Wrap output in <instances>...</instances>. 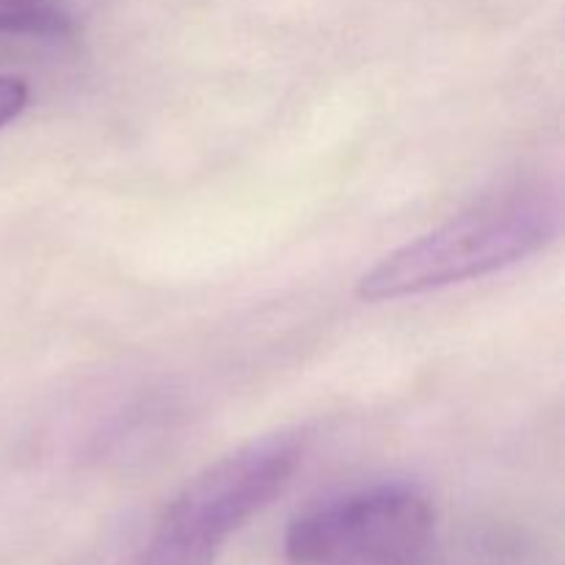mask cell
Wrapping results in <instances>:
<instances>
[{"instance_id": "7a4b0ae2", "label": "cell", "mask_w": 565, "mask_h": 565, "mask_svg": "<svg viewBox=\"0 0 565 565\" xmlns=\"http://www.w3.org/2000/svg\"><path fill=\"white\" fill-rule=\"evenodd\" d=\"M303 445L301 430H279L210 463L166 505L132 565L213 563L221 546L287 489Z\"/></svg>"}, {"instance_id": "277c9868", "label": "cell", "mask_w": 565, "mask_h": 565, "mask_svg": "<svg viewBox=\"0 0 565 565\" xmlns=\"http://www.w3.org/2000/svg\"><path fill=\"white\" fill-rule=\"evenodd\" d=\"M77 33V20L64 0H0V36L64 42Z\"/></svg>"}, {"instance_id": "6da1fadb", "label": "cell", "mask_w": 565, "mask_h": 565, "mask_svg": "<svg viewBox=\"0 0 565 565\" xmlns=\"http://www.w3.org/2000/svg\"><path fill=\"white\" fill-rule=\"evenodd\" d=\"M563 199L555 188H524L494 199L386 254L359 279V298L401 301L524 263L557 241Z\"/></svg>"}, {"instance_id": "3957f363", "label": "cell", "mask_w": 565, "mask_h": 565, "mask_svg": "<svg viewBox=\"0 0 565 565\" xmlns=\"http://www.w3.org/2000/svg\"><path fill=\"white\" fill-rule=\"evenodd\" d=\"M436 513L414 483L384 480L298 513L285 533L296 565H414L434 541Z\"/></svg>"}, {"instance_id": "5b68a950", "label": "cell", "mask_w": 565, "mask_h": 565, "mask_svg": "<svg viewBox=\"0 0 565 565\" xmlns=\"http://www.w3.org/2000/svg\"><path fill=\"white\" fill-rule=\"evenodd\" d=\"M31 83L22 75H0V130L28 108Z\"/></svg>"}]
</instances>
